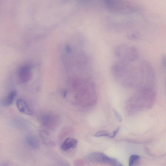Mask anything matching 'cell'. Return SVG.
Here are the masks:
<instances>
[{"label": "cell", "instance_id": "cell-1", "mask_svg": "<svg viewBox=\"0 0 166 166\" xmlns=\"http://www.w3.org/2000/svg\"><path fill=\"white\" fill-rule=\"evenodd\" d=\"M117 59L128 62H134L138 60L139 52L135 46L128 44H121L116 46L113 51Z\"/></svg>", "mask_w": 166, "mask_h": 166}, {"label": "cell", "instance_id": "cell-2", "mask_svg": "<svg viewBox=\"0 0 166 166\" xmlns=\"http://www.w3.org/2000/svg\"><path fill=\"white\" fill-rule=\"evenodd\" d=\"M104 3L108 10L113 13L121 14L129 13L135 12L136 6L133 4L118 0H106Z\"/></svg>", "mask_w": 166, "mask_h": 166}, {"label": "cell", "instance_id": "cell-3", "mask_svg": "<svg viewBox=\"0 0 166 166\" xmlns=\"http://www.w3.org/2000/svg\"><path fill=\"white\" fill-rule=\"evenodd\" d=\"M87 159L92 163L107 164L112 165L117 161V160L110 158L104 154L99 152L93 153L88 155Z\"/></svg>", "mask_w": 166, "mask_h": 166}, {"label": "cell", "instance_id": "cell-4", "mask_svg": "<svg viewBox=\"0 0 166 166\" xmlns=\"http://www.w3.org/2000/svg\"><path fill=\"white\" fill-rule=\"evenodd\" d=\"M32 75L31 68L28 66H24L20 68L18 72V78L21 83H25L29 81Z\"/></svg>", "mask_w": 166, "mask_h": 166}, {"label": "cell", "instance_id": "cell-5", "mask_svg": "<svg viewBox=\"0 0 166 166\" xmlns=\"http://www.w3.org/2000/svg\"><path fill=\"white\" fill-rule=\"evenodd\" d=\"M16 107L21 113L27 115H32L33 112L24 100L19 99L16 101Z\"/></svg>", "mask_w": 166, "mask_h": 166}, {"label": "cell", "instance_id": "cell-6", "mask_svg": "<svg viewBox=\"0 0 166 166\" xmlns=\"http://www.w3.org/2000/svg\"><path fill=\"white\" fill-rule=\"evenodd\" d=\"M78 140L74 138H68L61 146V149L63 151H68L71 148H75L78 144Z\"/></svg>", "mask_w": 166, "mask_h": 166}, {"label": "cell", "instance_id": "cell-7", "mask_svg": "<svg viewBox=\"0 0 166 166\" xmlns=\"http://www.w3.org/2000/svg\"><path fill=\"white\" fill-rule=\"evenodd\" d=\"M17 92L16 90L10 92L8 95L2 100L1 103L3 106L9 107L12 105L14 99L17 95Z\"/></svg>", "mask_w": 166, "mask_h": 166}, {"label": "cell", "instance_id": "cell-8", "mask_svg": "<svg viewBox=\"0 0 166 166\" xmlns=\"http://www.w3.org/2000/svg\"><path fill=\"white\" fill-rule=\"evenodd\" d=\"M40 136L43 142L48 146H53L54 142L48 133L45 130H42L40 132Z\"/></svg>", "mask_w": 166, "mask_h": 166}, {"label": "cell", "instance_id": "cell-9", "mask_svg": "<svg viewBox=\"0 0 166 166\" xmlns=\"http://www.w3.org/2000/svg\"><path fill=\"white\" fill-rule=\"evenodd\" d=\"M26 140L28 145L33 149H36L39 146V142L37 138L35 136L31 135L28 136Z\"/></svg>", "mask_w": 166, "mask_h": 166}, {"label": "cell", "instance_id": "cell-10", "mask_svg": "<svg viewBox=\"0 0 166 166\" xmlns=\"http://www.w3.org/2000/svg\"><path fill=\"white\" fill-rule=\"evenodd\" d=\"M51 115H45L42 119V124L45 126H48L52 124L54 121Z\"/></svg>", "mask_w": 166, "mask_h": 166}, {"label": "cell", "instance_id": "cell-11", "mask_svg": "<svg viewBox=\"0 0 166 166\" xmlns=\"http://www.w3.org/2000/svg\"><path fill=\"white\" fill-rule=\"evenodd\" d=\"M140 159L139 156L137 155H133L130 158L129 161V166H135L139 163Z\"/></svg>", "mask_w": 166, "mask_h": 166}, {"label": "cell", "instance_id": "cell-12", "mask_svg": "<svg viewBox=\"0 0 166 166\" xmlns=\"http://www.w3.org/2000/svg\"><path fill=\"white\" fill-rule=\"evenodd\" d=\"M111 133L106 130L100 131L96 134L95 136L96 137L102 136H108L110 137Z\"/></svg>", "mask_w": 166, "mask_h": 166}, {"label": "cell", "instance_id": "cell-13", "mask_svg": "<svg viewBox=\"0 0 166 166\" xmlns=\"http://www.w3.org/2000/svg\"><path fill=\"white\" fill-rule=\"evenodd\" d=\"M139 36L137 34H132L129 36V38L132 40H136L139 38Z\"/></svg>", "mask_w": 166, "mask_h": 166}, {"label": "cell", "instance_id": "cell-14", "mask_svg": "<svg viewBox=\"0 0 166 166\" xmlns=\"http://www.w3.org/2000/svg\"><path fill=\"white\" fill-rule=\"evenodd\" d=\"M113 111L116 118H117L118 121L121 122L122 121V119L120 115L117 111H116L115 110H114Z\"/></svg>", "mask_w": 166, "mask_h": 166}, {"label": "cell", "instance_id": "cell-15", "mask_svg": "<svg viewBox=\"0 0 166 166\" xmlns=\"http://www.w3.org/2000/svg\"><path fill=\"white\" fill-rule=\"evenodd\" d=\"M119 128H118L116 129L115 131H114L112 133H111L110 138H114L116 134H118V133L119 131Z\"/></svg>", "mask_w": 166, "mask_h": 166}, {"label": "cell", "instance_id": "cell-16", "mask_svg": "<svg viewBox=\"0 0 166 166\" xmlns=\"http://www.w3.org/2000/svg\"><path fill=\"white\" fill-rule=\"evenodd\" d=\"M113 166H123L117 160L112 165Z\"/></svg>", "mask_w": 166, "mask_h": 166}]
</instances>
